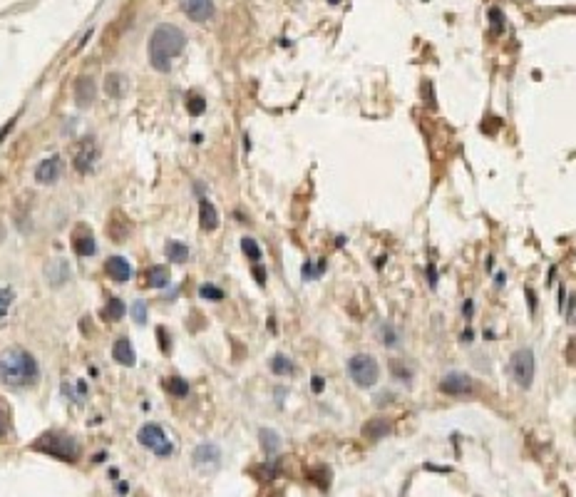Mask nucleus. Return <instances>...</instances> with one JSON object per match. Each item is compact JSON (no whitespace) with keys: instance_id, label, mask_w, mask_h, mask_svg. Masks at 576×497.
<instances>
[{"instance_id":"obj_1","label":"nucleus","mask_w":576,"mask_h":497,"mask_svg":"<svg viewBox=\"0 0 576 497\" xmlns=\"http://www.w3.org/2000/svg\"><path fill=\"white\" fill-rule=\"evenodd\" d=\"M186 37L177 25H159L149 37V62L159 72H169L172 60L184 53Z\"/></svg>"},{"instance_id":"obj_2","label":"nucleus","mask_w":576,"mask_h":497,"mask_svg":"<svg viewBox=\"0 0 576 497\" xmlns=\"http://www.w3.org/2000/svg\"><path fill=\"white\" fill-rule=\"evenodd\" d=\"M0 380L10 388H25L37 380L35 358L23 348H10L0 355Z\"/></svg>"},{"instance_id":"obj_3","label":"nucleus","mask_w":576,"mask_h":497,"mask_svg":"<svg viewBox=\"0 0 576 497\" xmlns=\"http://www.w3.org/2000/svg\"><path fill=\"white\" fill-rule=\"evenodd\" d=\"M33 448L40 450V453H48V455L58 457V460L65 462H75L80 457V448L78 443L65 435V432H45L33 443Z\"/></svg>"},{"instance_id":"obj_4","label":"nucleus","mask_w":576,"mask_h":497,"mask_svg":"<svg viewBox=\"0 0 576 497\" xmlns=\"http://www.w3.org/2000/svg\"><path fill=\"white\" fill-rule=\"evenodd\" d=\"M348 376L358 388H373L378 383V376H381V368L378 361L368 353H358L348 361Z\"/></svg>"},{"instance_id":"obj_5","label":"nucleus","mask_w":576,"mask_h":497,"mask_svg":"<svg viewBox=\"0 0 576 497\" xmlns=\"http://www.w3.org/2000/svg\"><path fill=\"white\" fill-rule=\"evenodd\" d=\"M509 373L512 378L517 380L519 388H529V385L534 383V351L532 348L514 351L509 358Z\"/></svg>"},{"instance_id":"obj_6","label":"nucleus","mask_w":576,"mask_h":497,"mask_svg":"<svg viewBox=\"0 0 576 497\" xmlns=\"http://www.w3.org/2000/svg\"><path fill=\"white\" fill-rule=\"evenodd\" d=\"M139 443L144 445L147 450H152L155 455H159V457H166V455H172V450H174V445H172V440L166 438V432L162 430L159 426H144L142 430H139Z\"/></svg>"},{"instance_id":"obj_7","label":"nucleus","mask_w":576,"mask_h":497,"mask_svg":"<svg viewBox=\"0 0 576 497\" xmlns=\"http://www.w3.org/2000/svg\"><path fill=\"white\" fill-rule=\"evenodd\" d=\"M194 465L202 473H214V470H219V465H221V450H219V445H214V443H202V445H196V450H194Z\"/></svg>"},{"instance_id":"obj_8","label":"nucleus","mask_w":576,"mask_h":497,"mask_svg":"<svg viewBox=\"0 0 576 497\" xmlns=\"http://www.w3.org/2000/svg\"><path fill=\"white\" fill-rule=\"evenodd\" d=\"M97 157H100V149H97L95 140H92V137H87V140H82L78 154H75V169H78V172H82V174L92 172V167L97 165Z\"/></svg>"},{"instance_id":"obj_9","label":"nucleus","mask_w":576,"mask_h":497,"mask_svg":"<svg viewBox=\"0 0 576 497\" xmlns=\"http://www.w3.org/2000/svg\"><path fill=\"white\" fill-rule=\"evenodd\" d=\"M439 391L447 396H464L472 391V378L467 373H447L445 378L439 380Z\"/></svg>"},{"instance_id":"obj_10","label":"nucleus","mask_w":576,"mask_h":497,"mask_svg":"<svg viewBox=\"0 0 576 497\" xmlns=\"http://www.w3.org/2000/svg\"><path fill=\"white\" fill-rule=\"evenodd\" d=\"M182 10L194 23H207L214 15V0H182Z\"/></svg>"},{"instance_id":"obj_11","label":"nucleus","mask_w":576,"mask_h":497,"mask_svg":"<svg viewBox=\"0 0 576 497\" xmlns=\"http://www.w3.org/2000/svg\"><path fill=\"white\" fill-rule=\"evenodd\" d=\"M60 172H62V165H60V157H50V160L40 162L35 169V179L40 184H53L58 182Z\"/></svg>"},{"instance_id":"obj_12","label":"nucleus","mask_w":576,"mask_h":497,"mask_svg":"<svg viewBox=\"0 0 576 497\" xmlns=\"http://www.w3.org/2000/svg\"><path fill=\"white\" fill-rule=\"evenodd\" d=\"M105 269H107L110 278H114L119 284H125V281L132 278V264L125 259V256H112V259H107Z\"/></svg>"},{"instance_id":"obj_13","label":"nucleus","mask_w":576,"mask_h":497,"mask_svg":"<svg viewBox=\"0 0 576 497\" xmlns=\"http://www.w3.org/2000/svg\"><path fill=\"white\" fill-rule=\"evenodd\" d=\"M112 355L114 361L122 363V366H134V361H137V353H134V348H132V344L127 338H119L117 344H114Z\"/></svg>"},{"instance_id":"obj_14","label":"nucleus","mask_w":576,"mask_h":497,"mask_svg":"<svg viewBox=\"0 0 576 497\" xmlns=\"http://www.w3.org/2000/svg\"><path fill=\"white\" fill-rule=\"evenodd\" d=\"M75 100H78L80 107L92 105V100H95V83L89 77H80L78 80V85H75Z\"/></svg>"},{"instance_id":"obj_15","label":"nucleus","mask_w":576,"mask_h":497,"mask_svg":"<svg viewBox=\"0 0 576 497\" xmlns=\"http://www.w3.org/2000/svg\"><path fill=\"white\" fill-rule=\"evenodd\" d=\"M199 219H202V226L207 231H214L219 226V214H216V207L209 199H202V204H199Z\"/></svg>"},{"instance_id":"obj_16","label":"nucleus","mask_w":576,"mask_h":497,"mask_svg":"<svg viewBox=\"0 0 576 497\" xmlns=\"http://www.w3.org/2000/svg\"><path fill=\"white\" fill-rule=\"evenodd\" d=\"M259 440H261V448L266 455H276L281 450V435L276 430H271V428H263L259 432Z\"/></svg>"},{"instance_id":"obj_17","label":"nucleus","mask_w":576,"mask_h":497,"mask_svg":"<svg viewBox=\"0 0 576 497\" xmlns=\"http://www.w3.org/2000/svg\"><path fill=\"white\" fill-rule=\"evenodd\" d=\"M387 432H390V423L383 421V418L365 423V428H363V435H365L368 440H381V438H385Z\"/></svg>"},{"instance_id":"obj_18","label":"nucleus","mask_w":576,"mask_h":497,"mask_svg":"<svg viewBox=\"0 0 576 497\" xmlns=\"http://www.w3.org/2000/svg\"><path fill=\"white\" fill-rule=\"evenodd\" d=\"M186 256H189V246L182 242H169L166 244V259L172 264H184Z\"/></svg>"},{"instance_id":"obj_19","label":"nucleus","mask_w":576,"mask_h":497,"mask_svg":"<svg viewBox=\"0 0 576 497\" xmlns=\"http://www.w3.org/2000/svg\"><path fill=\"white\" fill-rule=\"evenodd\" d=\"M169 284V269L164 267H152L147 271V286H155V289H164Z\"/></svg>"},{"instance_id":"obj_20","label":"nucleus","mask_w":576,"mask_h":497,"mask_svg":"<svg viewBox=\"0 0 576 497\" xmlns=\"http://www.w3.org/2000/svg\"><path fill=\"white\" fill-rule=\"evenodd\" d=\"M107 234L114 239V242H122V239L130 234V224H127L125 217H122V221H119V214H114L112 221H110V226H107Z\"/></svg>"},{"instance_id":"obj_21","label":"nucleus","mask_w":576,"mask_h":497,"mask_svg":"<svg viewBox=\"0 0 576 497\" xmlns=\"http://www.w3.org/2000/svg\"><path fill=\"white\" fill-rule=\"evenodd\" d=\"M105 90H107L110 97H122L125 95V77L117 75V72L107 75V80H105Z\"/></svg>"},{"instance_id":"obj_22","label":"nucleus","mask_w":576,"mask_h":497,"mask_svg":"<svg viewBox=\"0 0 576 497\" xmlns=\"http://www.w3.org/2000/svg\"><path fill=\"white\" fill-rule=\"evenodd\" d=\"M125 303L119 301V298H110L107 301V306H105V311H102V319H107V321H119L122 316H125Z\"/></svg>"},{"instance_id":"obj_23","label":"nucleus","mask_w":576,"mask_h":497,"mask_svg":"<svg viewBox=\"0 0 576 497\" xmlns=\"http://www.w3.org/2000/svg\"><path fill=\"white\" fill-rule=\"evenodd\" d=\"M164 388L172 396H177V398H184L186 393H189V383H186L184 378H166L164 380Z\"/></svg>"},{"instance_id":"obj_24","label":"nucleus","mask_w":576,"mask_h":497,"mask_svg":"<svg viewBox=\"0 0 576 497\" xmlns=\"http://www.w3.org/2000/svg\"><path fill=\"white\" fill-rule=\"evenodd\" d=\"M271 371L276 373V376H288V373H293V363L291 358H286V355H274L271 358Z\"/></svg>"},{"instance_id":"obj_25","label":"nucleus","mask_w":576,"mask_h":497,"mask_svg":"<svg viewBox=\"0 0 576 497\" xmlns=\"http://www.w3.org/2000/svg\"><path fill=\"white\" fill-rule=\"evenodd\" d=\"M75 251H78L80 256H92L97 251L95 239L92 237H78L75 239Z\"/></svg>"},{"instance_id":"obj_26","label":"nucleus","mask_w":576,"mask_h":497,"mask_svg":"<svg viewBox=\"0 0 576 497\" xmlns=\"http://www.w3.org/2000/svg\"><path fill=\"white\" fill-rule=\"evenodd\" d=\"M186 110H189V115L199 117V115H204V110H207V100H204L202 95H189L186 97Z\"/></svg>"},{"instance_id":"obj_27","label":"nucleus","mask_w":576,"mask_h":497,"mask_svg":"<svg viewBox=\"0 0 576 497\" xmlns=\"http://www.w3.org/2000/svg\"><path fill=\"white\" fill-rule=\"evenodd\" d=\"M241 248H244V254L249 256L251 261H261V248H259V244H256L254 239H244V242H241Z\"/></svg>"},{"instance_id":"obj_28","label":"nucleus","mask_w":576,"mask_h":497,"mask_svg":"<svg viewBox=\"0 0 576 497\" xmlns=\"http://www.w3.org/2000/svg\"><path fill=\"white\" fill-rule=\"evenodd\" d=\"M199 296H202V298H211V301H221V298H224V291L209 284V286H202V289H199Z\"/></svg>"},{"instance_id":"obj_29","label":"nucleus","mask_w":576,"mask_h":497,"mask_svg":"<svg viewBox=\"0 0 576 497\" xmlns=\"http://www.w3.org/2000/svg\"><path fill=\"white\" fill-rule=\"evenodd\" d=\"M10 303H12V291L10 289H0V319L8 314Z\"/></svg>"},{"instance_id":"obj_30","label":"nucleus","mask_w":576,"mask_h":497,"mask_svg":"<svg viewBox=\"0 0 576 497\" xmlns=\"http://www.w3.org/2000/svg\"><path fill=\"white\" fill-rule=\"evenodd\" d=\"M132 316H134V321H137V323H144V321H147V303H144V301L134 303V306H132Z\"/></svg>"},{"instance_id":"obj_31","label":"nucleus","mask_w":576,"mask_h":497,"mask_svg":"<svg viewBox=\"0 0 576 497\" xmlns=\"http://www.w3.org/2000/svg\"><path fill=\"white\" fill-rule=\"evenodd\" d=\"M381 336H383V341H385V346H398V333L392 331V326H390V323L383 326Z\"/></svg>"},{"instance_id":"obj_32","label":"nucleus","mask_w":576,"mask_h":497,"mask_svg":"<svg viewBox=\"0 0 576 497\" xmlns=\"http://www.w3.org/2000/svg\"><path fill=\"white\" fill-rule=\"evenodd\" d=\"M489 15H492V25H494V33H499V30H502V12H499L497 8H492V10H489Z\"/></svg>"},{"instance_id":"obj_33","label":"nucleus","mask_w":576,"mask_h":497,"mask_svg":"<svg viewBox=\"0 0 576 497\" xmlns=\"http://www.w3.org/2000/svg\"><path fill=\"white\" fill-rule=\"evenodd\" d=\"M323 269H326V261H323L321 267L315 269V276H321ZM311 276H313V269H308V264H306V267H303V278H311Z\"/></svg>"},{"instance_id":"obj_34","label":"nucleus","mask_w":576,"mask_h":497,"mask_svg":"<svg viewBox=\"0 0 576 497\" xmlns=\"http://www.w3.org/2000/svg\"><path fill=\"white\" fill-rule=\"evenodd\" d=\"M157 336H159V341H162V351H164V353H169V341H166V333H164V328H159V331H157Z\"/></svg>"},{"instance_id":"obj_35","label":"nucleus","mask_w":576,"mask_h":497,"mask_svg":"<svg viewBox=\"0 0 576 497\" xmlns=\"http://www.w3.org/2000/svg\"><path fill=\"white\" fill-rule=\"evenodd\" d=\"M254 276H256V281H259V284H266V273H263V269L261 267H256L254 269Z\"/></svg>"},{"instance_id":"obj_36","label":"nucleus","mask_w":576,"mask_h":497,"mask_svg":"<svg viewBox=\"0 0 576 497\" xmlns=\"http://www.w3.org/2000/svg\"><path fill=\"white\" fill-rule=\"evenodd\" d=\"M323 383H326V380H323L321 376H315V378H313V391H315V393H321V391H323Z\"/></svg>"},{"instance_id":"obj_37","label":"nucleus","mask_w":576,"mask_h":497,"mask_svg":"<svg viewBox=\"0 0 576 497\" xmlns=\"http://www.w3.org/2000/svg\"><path fill=\"white\" fill-rule=\"evenodd\" d=\"M6 428H8V423H6V413H3V410H0V438H3V435H6Z\"/></svg>"},{"instance_id":"obj_38","label":"nucleus","mask_w":576,"mask_h":497,"mask_svg":"<svg viewBox=\"0 0 576 497\" xmlns=\"http://www.w3.org/2000/svg\"><path fill=\"white\" fill-rule=\"evenodd\" d=\"M462 314L467 316V319H469V316H472V301H464V306H462Z\"/></svg>"},{"instance_id":"obj_39","label":"nucleus","mask_w":576,"mask_h":497,"mask_svg":"<svg viewBox=\"0 0 576 497\" xmlns=\"http://www.w3.org/2000/svg\"><path fill=\"white\" fill-rule=\"evenodd\" d=\"M430 281H433V286L437 284V273H435V267H430Z\"/></svg>"}]
</instances>
